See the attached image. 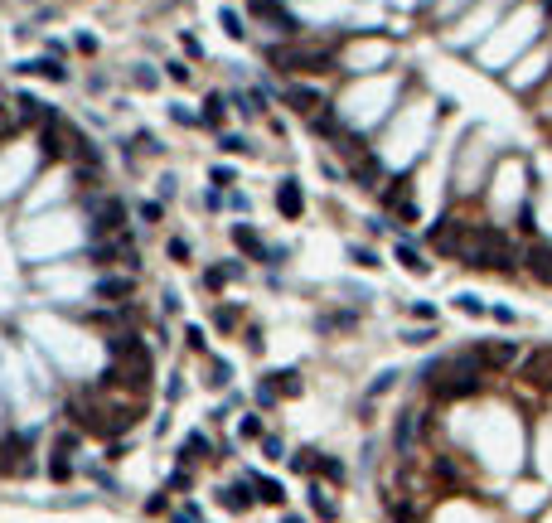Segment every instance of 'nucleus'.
I'll return each mask as SVG.
<instances>
[{
	"instance_id": "obj_1",
	"label": "nucleus",
	"mask_w": 552,
	"mask_h": 523,
	"mask_svg": "<svg viewBox=\"0 0 552 523\" xmlns=\"http://www.w3.org/2000/svg\"><path fill=\"white\" fill-rule=\"evenodd\" d=\"M460 257H465L470 267H480V272H514V262H519L514 243H509L499 228H470Z\"/></svg>"
},
{
	"instance_id": "obj_2",
	"label": "nucleus",
	"mask_w": 552,
	"mask_h": 523,
	"mask_svg": "<svg viewBox=\"0 0 552 523\" xmlns=\"http://www.w3.org/2000/svg\"><path fill=\"white\" fill-rule=\"evenodd\" d=\"M276 68H286V73H325L334 68V49H320V44H276L267 49Z\"/></svg>"
},
{
	"instance_id": "obj_3",
	"label": "nucleus",
	"mask_w": 552,
	"mask_h": 523,
	"mask_svg": "<svg viewBox=\"0 0 552 523\" xmlns=\"http://www.w3.org/2000/svg\"><path fill=\"white\" fill-rule=\"evenodd\" d=\"M470 354L480 358L485 373H495V368H509V363L519 358V344H514V339H485V344H475Z\"/></svg>"
},
{
	"instance_id": "obj_4",
	"label": "nucleus",
	"mask_w": 552,
	"mask_h": 523,
	"mask_svg": "<svg viewBox=\"0 0 552 523\" xmlns=\"http://www.w3.org/2000/svg\"><path fill=\"white\" fill-rule=\"evenodd\" d=\"M301 373L296 368H281V373H267V383L257 387V402H276V397H296L301 392Z\"/></svg>"
},
{
	"instance_id": "obj_5",
	"label": "nucleus",
	"mask_w": 552,
	"mask_h": 523,
	"mask_svg": "<svg viewBox=\"0 0 552 523\" xmlns=\"http://www.w3.org/2000/svg\"><path fill=\"white\" fill-rule=\"evenodd\" d=\"M92 228H97V238H116V233L126 228V204H121V199H107V204H97V214H92Z\"/></svg>"
},
{
	"instance_id": "obj_6",
	"label": "nucleus",
	"mask_w": 552,
	"mask_h": 523,
	"mask_svg": "<svg viewBox=\"0 0 552 523\" xmlns=\"http://www.w3.org/2000/svg\"><path fill=\"white\" fill-rule=\"evenodd\" d=\"M416 431H421V422H416L412 407H407V412H397V426H392V446H397V456H412Z\"/></svg>"
},
{
	"instance_id": "obj_7",
	"label": "nucleus",
	"mask_w": 552,
	"mask_h": 523,
	"mask_svg": "<svg viewBox=\"0 0 552 523\" xmlns=\"http://www.w3.org/2000/svg\"><path fill=\"white\" fill-rule=\"evenodd\" d=\"M73 446H78V436H73V431H63V436L54 441V461H49V475H54L58 485L73 475V461H68V456H73Z\"/></svg>"
},
{
	"instance_id": "obj_8",
	"label": "nucleus",
	"mask_w": 552,
	"mask_h": 523,
	"mask_svg": "<svg viewBox=\"0 0 552 523\" xmlns=\"http://www.w3.org/2000/svg\"><path fill=\"white\" fill-rule=\"evenodd\" d=\"M25 451H29L25 436H5L0 441V475H20V470H25Z\"/></svg>"
},
{
	"instance_id": "obj_9",
	"label": "nucleus",
	"mask_w": 552,
	"mask_h": 523,
	"mask_svg": "<svg viewBox=\"0 0 552 523\" xmlns=\"http://www.w3.org/2000/svg\"><path fill=\"white\" fill-rule=\"evenodd\" d=\"M276 209H281V219H301L305 194H301L296 180H281V185H276Z\"/></svg>"
},
{
	"instance_id": "obj_10",
	"label": "nucleus",
	"mask_w": 552,
	"mask_h": 523,
	"mask_svg": "<svg viewBox=\"0 0 552 523\" xmlns=\"http://www.w3.org/2000/svg\"><path fill=\"white\" fill-rule=\"evenodd\" d=\"M131 291H136L131 276H102V281H97V301H107V305L131 301Z\"/></svg>"
},
{
	"instance_id": "obj_11",
	"label": "nucleus",
	"mask_w": 552,
	"mask_h": 523,
	"mask_svg": "<svg viewBox=\"0 0 552 523\" xmlns=\"http://www.w3.org/2000/svg\"><path fill=\"white\" fill-rule=\"evenodd\" d=\"M252 15H257V20H267V25H276V29H286V34L296 29L291 10H286V5H276V0H252Z\"/></svg>"
},
{
	"instance_id": "obj_12",
	"label": "nucleus",
	"mask_w": 552,
	"mask_h": 523,
	"mask_svg": "<svg viewBox=\"0 0 552 523\" xmlns=\"http://www.w3.org/2000/svg\"><path fill=\"white\" fill-rule=\"evenodd\" d=\"M219 504L228 509V514H248L252 504H257V490H248V485H228V490H219Z\"/></svg>"
},
{
	"instance_id": "obj_13",
	"label": "nucleus",
	"mask_w": 552,
	"mask_h": 523,
	"mask_svg": "<svg viewBox=\"0 0 552 523\" xmlns=\"http://www.w3.org/2000/svg\"><path fill=\"white\" fill-rule=\"evenodd\" d=\"M286 102H291V107L301 111L305 121H315V116H325V102H320L315 92H305V87H291V92H286Z\"/></svg>"
},
{
	"instance_id": "obj_14",
	"label": "nucleus",
	"mask_w": 552,
	"mask_h": 523,
	"mask_svg": "<svg viewBox=\"0 0 552 523\" xmlns=\"http://www.w3.org/2000/svg\"><path fill=\"white\" fill-rule=\"evenodd\" d=\"M524 378L528 383H548L552 387V349H538V354L524 363Z\"/></svg>"
},
{
	"instance_id": "obj_15",
	"label": "nucleus",
	"mask_w": 552,
	"mask_h": 523,
	"mask_svg": "<svg viewBox=\"0 0 552 523\" xmlns=\"http://www.w3.org/2000/svg\"><path fill=\"white\" fill-rule=\"evenodd\" d=\"M528 272L538 276V281H548V286H552V248H548V243L528 248Z\"/></svg>"
},
{
	"instance_id": "obj_16",
	"label": "nucleus",
	"mask_w": 552,
	"mask_h": 523,
	"mask_svg": "<svg viewBox=\"0 0 552 523\" xmlns=\"http://www.w3.org/2000/svg\"><path fill=\"white\" fill-rule=\"evenodd\" d=\"M233 243H238V248L248 252V257H267V248H262V238L252 233L248 223H233Z\"/></svg>"
},
{
	"instance_id": "obj_17",
	"label": "nucleus",
	"mask_w": 552,
	"mask_h": 523,
	"mask_svg": "<svg viewBox=\"0 0 552 523\" xmlns=\"http://www.w3.org/2000/svg\"><path fill=\"white\" fill-rule=\"evenodd\" d=\"M354 180H363V189H378V180H383L378 160H373V155H359V160H354Z\"/></svg>"
},
{
	"instance_id": "obj_18",
	"label": "nucleus",
	"mask_w": 552,
	"mask_h": 523,
	"mask_svg": "<svg viewBox=\"0 0 552 523\" xmlns=\"http://www.w3.org/2000/svg\"><path fill=\"white\" fill-rule=\"evenodd\" d=\"M315 475H320L325 485H344L349 470H344V461H334V456H320V461H315Z\"/></svg>"
},
{
	"instance_id": "obj_19",
	"label": "nucleus",
	"mask_w": 552,
	"mask_h": 523,
	"mask_svg": "<svg viewBox=\"0 0 552 523\" xmlns=\"http://www.w3.org/2000/svg\"><path fill=\"white\" fill-rule=\"evenodd\" d=\"M310 509H315V514H320V519H325V523H334V519H339V509H334V499L325 495L320 485H310Z\"/></svg>"
},
{
	"instance_id": "obj_20",
	"label": "nucleus",
	"mask_w": 552,
	"mask_h": 523,
	"mask_svg": "<svg viewBox=\"0 0 552 523\" xmlns=\"http://www.w3.org/2000/svg\"><path fill=\"white\" fill-rule=\"evenodd\" d=\"M252 490H257V499H262V504H281V499H286L281 480H252Z\"/></svg>"
},
{
	"instance_id": "obj_21",
	"label": "nucleus",
	"mask_w": 552,
	"mask_h": 523,
	"mask_svg": "<svg viewBox=\"0 0 552 523\" xmlns=\"http://www.w3.org/2000/svg\"><path fill=\"white\" fill-rule=\"evenodd\" d=\"M20 116H25V121H54V116L44 111V102H34V97H25V102H20Z\"/></svg>"
},
{
	"instance_id": "obj_22",
	"label": "nucleus",
	"mask_w": 552,
	"mask_h": 523,
	"mask_svg": "<svg viewBox=\"0 0 552 523\" xmlns=\"http://www.w3.org/2000/svg\"><path fill=\"white\" fill-rule=\"evenodd\" d=\"M397 262H402V267H407V272H416V276L426 272V262H421V257H416V252L407 248V243H402V248H397Z\"/></svg>"
},
{
	"instance_id": "obj_23",
	"label": "nucleus",
	"mask_w": 552,
	"mask_h": 523,
	"mask_svg": "<svg viewBox=\"0 0 552 523\" xmlns=\"http://www.w3.org/2000/svg\"><path fill=\"white\" fill-rule=\"evenodd\" d=\"M315 461H320V451H296V456H291V470H305V475H310Z\"/></svg>"
},
{
	"instance_id": "obj_24",
	"label": "nucleus",
	"mask_w": 552,
	"mask_h": 523,
	"mask_svg": "<svg viewBox=\"0 0 552 523\" xmlns=\"http://www.w3.org/2000/svg\"><path fill=\"white\" fill-rule=\"evenodd\" d=\"M387 514H392V523H416V509H412V504H387Z\"/></svg>"
},
{
	"instance_id": "obj_25",
	"label": "nucleus",
	"mask_w": 552,
	"mask_h": 523,
	"mask_svg": "<svg viewBox=\"0 0 552 523\" xmlns=\"http://www.w3.org/2000/svg\"><path fill=\"white\" fill-rule=\"evenodd\" d=\"M267 431H262V422L257 417H243V441H262Z\"/></svg>"
},
{
	"instance_id": "obj_26",
	"label": "nucleus",
	"mask_w": 552,
	"mask_h": 523,
	"mask_svg": "<svg viewBox=\"0 0 552 523\" xmlns=\"http://www.w3.org/2000/svg\"><path fill=\"white\" fill-rule=\"evenodd\" d=\"M214 325H219V330H233V325H238V310H214Z\"/></svg>"
},
{
	"instance_id": "obj_27",
	"label": "nucleus",
	"mask_w": 552,
	"mask_h": 523,
	"mask_svg": "<svg viewBox=\"0 0 552 523\" xmlns=\"http://www.w3.org/2000/svg\"><path fill=\"white\" fill-rule=\"evenodd\" d=\"M392 378H397V373H383V378H373V387H368V397H378V392H387V387H392Z\"/></svg>"
},
{
	"instance_id": "obj_28",
	"label": "nucleus",
	"mask_w": 552,
	"mask_h": 523,
	"mask_svg": "<svg viewBox=\"0 0 552 523\" xmlns=\"http://www.w3.org/2000/svg\"><path fill=\"white\" fill-rule=\"evenodd\" d=\"M456 305H460V310H465V315H485V305L475 301V296H460V301H456Z\"/></svg>"
},
{
	"instance_id": "obj_29",
	"label": "nucleus",
	"mask_w": 552,
	"mask_h": 523,
	"mask_svg": "<svg viewBox=\"0 0 552 523\" xmlns=\"http://www.w3.org/2000/svg\"><path fill=\"white\" fill-rule=\"evenodd\" d=\"M15 136V116H5V107H0V141Z\"/></svg>"
},
{
	"instance_id": "obj_30",
	"label": "nucleus",
	"mask_w": 552,
	"mask_h": 523,
	"mask_svg": "<svg viewBox=\"0 0 552 523\" xmlns=\"http://www.w3.org/2000/svg\"><path fill=\"white\" fill-rule=\"evenodd\" d=\"M354 262H359V267H378V257H373L368 248H354Z\"/></svg>"
},
{
	"instance_id": "obj_31",
	"label": "nucleus",
	"mask_w": 552,
	"mask_h": 523,
	"mask_svg": "<svg viewBox=\"0 0 552 523\" xmlns=\"http://www.w3.org/2000/svg\"><path fill=\"white\" fill-rule=\"evenodd\" d=\"M170 257H175V262H184V257H189V243H180V238H175V243H170Z\"/></svg>"
},
{
	"instance_id": "obj_32",
	"label": "nucleus",
	"mask_w": 552,
	"mask_h": 523,
	"mask_svg": "<svg viewBox=\"0 0 552 523\" xmlns=\"http://www.w3.org/2000/svg\"><path fill=\"white\" fill-rule=\"evenodd\" d=\"M189 451H194V456H209V441H204L199 431H194V436H189Z\"/></svg>"
},
{
	"instance_id": "obj_33",
	"label": "nucleus",
	"mask_w": 552,
	"mask_h": 523,
	"mask_svg": "<svg viewBox=\"0 0 552 523\" xmlns=\"http://www.w3.org/2000/svg\"><path fill=\"white\" fill-rule=\"evenodd\" d=\"M281 523H305V519H296V514H291V519H281Z\"/></svg>"
},
{
	"instance_id": "obj_34",
	"label": "nucleus",
	"mask_w": 552,
	"mask_h": 523,
	"mask_svg": "<svg viewBox=\"0 0 552 523\" xmlns=\"http://www.w3.org/2000/svg\"><path fill=\"white\" fill-rule=\"evenodd\" d=\"M543 5H548V10H552V0H543Z\"/></svg>"
}]
</instances>
